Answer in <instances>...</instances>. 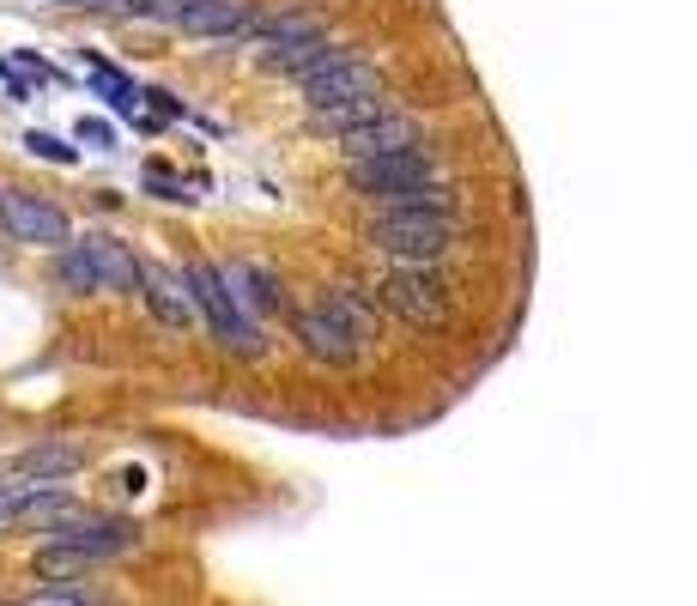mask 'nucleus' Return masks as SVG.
Wrapping results in <instances>:
<instances>
[{"instance_id": "f257e3e1", "label": "nucleus", "mask_w": 697, "mask_h": 606, "mask_svg": "<svg viewBox=\"0 0 697 606\" xmlns=\"http://www.w3.org/2000/svg\"><path fill=\"white\" fill-rule=\"evenodd\" d=\"M365 243L389 261H443L461 243L455 213H419V206H377L365 218Z\"/></svg>"}, {"instance_id": "f03ea898", "label": "nucleus", "mask_w": 697, "mask_h": 606, "mask_svg": "<svg viewBox=\"0 0 697 606\" xmlns=\"http://www.w3.org/2000/svg\"><path fill=\"white\" fill-rule=\"evenodd\" d=\"M437 176H443L437 146H400V152H377V158H346V188L370 206H394L400 195L437 183Z\"/></svg>"}, {"instance_id": "7ed1b4c3", "label": "nucleus", "mask_w": 697, "mask_h": 606, "mask_svg": "<svg viewBox=\"0 0 697 606\" xmlns=\"http://www.w3.org/2000/svg\"><path fill=\"white\" fill-rule=\"evenodd\" d=\"M183 274H188V286H195V304H201L206 328H213V340L225 346V352H237V358H262L267 340H262V328H255V316L243 309V298L230 291L225 267L218 261H188Z\"/></svg>"}, {"instance_id": "20e7f679", "label": "nucleus", "mask_w": 697, "mask_h": 606, "mask_svg": "<svg viewBox=\"0 0 697 606\" xmlns=\"http://www.w3.org/2000/svg\"><path fill=\"white\" fill-rule=\"evenodd\" d=\"M377 298L394 309L407 328H424V333H443L455 304H449V279L437 274V261H394L389 274L377 279Z\"/></svg>"}, {"instance_id": "39448f33", "label": "nucleus", "mask_w": 697, "mask_h": 606, "mask_svg": "<svg viewBox=\"0 0 697 606\" xmlns=\"http://www.w3.org/2000/svg\"><path fill=\"white\" fill-rule=\"evenodd\" d=\"M298 92L309 110H334V103H352V97H377L382 92V68H370L358 49H334L321 68H309L304 80H298Z\"/></svg>"}, {"instance_id": "423d86ee", "label": "nucleus", "mask_w": 697, "mask_h": 606, "mask_svg": "<svg viewBox=\"0 0 697 606\" xmlns=\"http://www.w3.org/2000/svg\"><path fill=\"white\" fill-rule=\"evenodd\" d=\"M291 333L304 340V352L316 358V364H334V370L358 364V358H365V346H370L365 333H358L352 321H346L328 298H316V304L291 309Z\"/></svg>"}, {"instance_id": "0eeeda50", "label": "nucleus", "mask_w": 697, "mask_h": 606, "mask_svg": "<svg viewBox=\"0 0 697 606\" xmlns=\"http://www.w3.org/2000/svg\"><path fill=\"white\" fill-rule=\"evenodd\" d=\"M0 225H7L12 243H31V249H68L73 225L49 195H31V188H7L0 195Z\"/></svg>"}, {"instance_id": "6e6552de", "label": "nucleus", "mask_w": 697, "mask_h": 606, "mask_svg": "<svg viewBox=\"0 0 697 606\" xmlns=\"http://www.w3.org/2000/svg\"><path fill=\"white\" fill-rule=\"evenodd\" d=\"M400 146H424L419 115H407V110H389V115H377V122L340 134V152H346V158H377V152H400Z\"/></svg>"}, {"instance_id": "1a4fd4ad", "label": "nucleus", "mask_w": 697, "mask_h": 606, "mask_svg": "<svg viewBox=\"0 0 697 606\" xmlns=\"http://www.w3.org/2000/svg\"><path fill=\"white\" fill-rule=\"evenodd\" d=\"M146 304H152V316H158L164 328H176V333H188L195 316H201L188 274H171V267H146Z\"/></svg>"}, {"instance_id": "9d476101", "label": "nucleus", "mask_w": 697, "mask_h": 606, "mask_svg": "<svg viewBox=\"0 0 697 606\" xmlns=\"http://www.w3.org/2000/svg\"><path fill=\"white\" fill-rule=\"evenodd\" d=\"M85 249H92V261L103 274V291H115V298H146V261H140L122 237H85Z\"/></svg>"}, {"instance_id": "9b49d317", "label": "nucleus", "mask_w": 697, "mask_h": 606, "mask_svg": "<svg viewBox=\"0 0 697 606\" xmlns=\"http://www.w3.org/2000/svg\"><path fill=\"white\" fill-rule=\"evenodd\" d=\"M249 24H255V0H195L176 31L213 37V43H237V37H249Z\"/></svg>"}, {"instance_id": "f8f14e48", "label": "nucleus", "mask_w": 697, "mask_h": 606, "mask_svg": "<svg viewBox=\"0 0 697 606\" xmlns=\"http://www.w3.org/2000/svg\"><path fill=\"white\" fill-rule=\"evenodd\" d=\"M225 279H230V291L243 298L249 316H274V309H286V286H279V274L267 261H230Z\"/></svg>"}, {"instance_id": "ddd939ff", "label": "nucleus", "mask_w": 697, "mask_h": 606, "mask_svg": "<svg viewBox=\"0 0 697 606\" xmlns=\"http://www.w3.org/2000/svg\"><path fill=\"white\" fill-rule=\"evenodd\" d=\"M249 37L262 43V55H274V49L316 43V37H328V31H321L316 12H274V19H255V24H249Z\"/></svg>"}, {"instance_id": "4468645a", "label": "nucleus", "mask_w": 697, "mask_h": 606, "mask_svg": "<svg viewBox=\"0 0 697 606\" xmlns=\"http://www.w3.org/2000/svg\"><path fill=\"white\" fill-rule=\"evenodd\" d=\"M80 68H85V80H92L98 92L110 97V110H115V115H134V122H140V110H146V92H140V85L127 80V73H115L110 61L85 55V49H80Z\"/></svg>"}, {"instance_id": "2eb2a0df", "label": "nucleus", "mask_w": 697, "mask_h": 606, "mask_svg": "<svg viewBox=\"0 0 697 606\" xmlns=\"http://www.w3.org/2000/svg\"><path fill=\"white\" fill-rule=\"evenodd\" d=\"M80 461H85L80 443H37V449H24V455L12 461V473H19V480H68Z\"/></svg>"}, {"instance_id": "dca6fc26", "label": "nucleus", "mask_w": 697, "mask_h": 606, "mask_svg": "<svg viewBox=\"0 0 697 606\" xmlns=\"http://www.w3.org/2000/svg\"><path fill=\"white\" fill-rule=\"evenodd\" d=\"M394 103L389 92H377V97H352V103H334V110H309V127H321V134H352V127H365V122H377V115H389Z\"/></svg>"}, {"instance_id": "f3484780", "label": "nucleus", "mask_w": 697, "mask_h": 606, "mask_svg": "<svg viewBox=\"0 0 697 606\" xmlns=\"http://www.w3.org/2000/svg\"><path fill=\"white\" fill-rule=\"evenodd\" d=\"M55 286L73 291V298H92V291H103V274H98V261H92L85 243H68V249L55 255Z\"/></svg>"}, {"instance_id": "a211bd4d", "label": "nucleus", "mask_w": 697, "mask_h": 606, "mask_svg": "<svg viewBox=\"0 0 697 606\" xmlns=\"http://www.w3.org/2000/svg\"><path fill=\"white\" fill-rule=\"evenodd\" d=\"M321 298H328L334 309H340V316L352 321V328L365 333V340H370V333H377V304H370V298H365V291H358V286H328V291H321Z\"/></svg>"}, {"instance_id": "6ab92c4d", "label": "nucleus", "mask_w": 697, "mask_h": 606, "mask_svg": "<svg viewBox=\"0 0 697 606\" xmlns=\"http://www.w3.org/2000/svg\"><path fill=\"white\" fill-rule=\"evenodd\" d=\"M24 152H31V158H49V164H61V171H73V164H80V152H73L68 140L43 134V127H31V134H24Z\"/></svg>"}, {"instance_id": "aec40b11", "label": "nucleus", "mask_w": 697, "mask_h": 606, "mask_svg": "<svg viewBox=\"0 0 697 606\" xmlns=\"http://www.w3.org/2000/svg\"><path fill=\"white\" fill-rule=\"evenodd\" d=\"M73 134H80V146H92V152H110V146H115V127L98 122V115H80V127H73Z\"/></svg>"}, {"instance_id": "412c9836", "label": "nucleus", "mask_w": 697, "mask_h": 606, "mask_svg": "<svg viewBox=\"0 0 697 606\" xmlns=\"http://www.w3.org/2000/svg\"><path fill=\"white\" fill-rule=\"evenodd\" d=\"M146 188H152L158 201H188V195H183V183H176V176L164 171V164H146Z\"/></svg>"}, {"instance_id": "4be33fe9", "label": "nucleus", "mask_w": 697, "mask_h": 606, "mask_svg": "<svg viewBox=\"0 0 697 606\" xmlns=\"http://www.w3.org/2000/svg\"><path fill=\"white\" fill-rule=\"evenodd\" d=\"M31 606H92L85 595H43V600H31Z\"/></svg>"}, {"instance_id": "5701e85b", "label": "nucleus", "mask_w": 697, "mask_h": 606, "mask_svg": "<svg viewBox=\"0 0 697 606\" xmlns=\"http://www.w3.org/2000/svg\"><path fill=\"white\" fill-rule=\"evenodd\" d=\"M49 7H85V0H49Z\"/></svg>"}]
</instances>
